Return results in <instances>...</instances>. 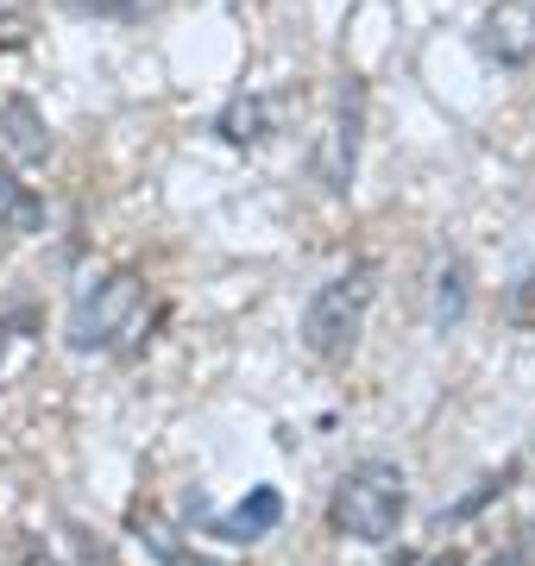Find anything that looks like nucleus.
I'll use <instances>...</instances> for the list:
<instances>
[{"label": "nucleus", "mask_w": 535, "mask_h": 566, "mask_svg": "<svg viewBox=\"0 0 535 566\" xmlns=\"http://www.w3.org/2000/svg\"><path fill=\"white\" fill-rule=\"evenodd\" d=\"M410 516V479L397 460H359L340 472V485L328 497V528L340 542L385 547Z\"/></svg>", "instance_id": "nucleus-1"}, {"label": "nucleus", "mask_w": 535, "mask_h": 566, "mask_svg": "<svg viewBox=\"0 0 535 566\" xmlns=\"http://www.w3.org/2000/svg\"><path fill=\"white\" fill-rule=\"evenodd\" d=\"M371 296H378V264L371 259L334 271V277L310 296V308H303V353L322 359V365L353 359V346H359V334H366Z\"/></svg>", "instance_id": "nucleus-2"}, {"label": "nucleus", "mask_w": 535, "mask_h": 566, "mask_svg": "<svg viewBox=\"0 0 535 566\" xmlns=\"http://www.w3.org/2000/svg\"><path fill=\"white\" fill-rule=\"evenodd\" d=\"M145 308V277L133 271V264H120V271H107V277H95L76 296V308H70V346L76 353H114V346L133 334V322H139Z\"/></svg>", "instance_id": "nucleus-3"}, {"label": "nucleus", "mask_w": 535, "mask_h": 566, "mask_svg": "<svg viewBox=\"0 0 535 566\" xmlns=\"http://www.w3.org/2000/svg\"><path fill=\"white\" fill-rule=\"evenodd\" d=\"M366 82L359 76H340V88H334V114L328 126H322V139H315V182L328 189V196H347L353 177H359V145H366Z\"/></svg>", "instance_id": "nucleus-4"}, {"label": "nucleus", "mask_w": 535, "mask_h": 566, "mask_svg": "<svg viewBox=\"0 0 535 566\" xmlns=\"http://www.w3.org/2000/svg\"><path fill=\"white\" fill-rule=\"evenodd\" d=\"M473 44H479V57L497 63V70H529L535 63V7L529 0H497V7H485Z\"/></svg>", "instance_id": "nucleus-5"}, {"label": "nucleus", "mask_w": 535, "mask_h": 566, "mask_svg": "<svg viewBox=\"0 0 535 566\" xmlns=\"http://www.w3.org/2000/svg\"><path fill=\"white\" fill-rule=\"evenodd\" d=\"M277 523H284V491L277 485H252L233 510H214V516H208V535H221V542L240 547V542H265Z\"/></svg>", "instance_id": "nucleus-6"}, {"label": "nucleus", "mask_w": 535, "mask_h": 566, "mask_svg": "<svg viewBox=\"0 0 535 566\" xmlns=\"http://www.w3.org/2000/svg\"><path fill=\"white\" fill-rule=\"evenodd\" d=\"M0 151L20 164H44L51 158V126H44V114L25 95H13V102H0Z\"/></svg>", "instance_id": "nucleus-7"}, {"label": "nucleus", "mask_w": 535, "mask_h": 566, "mask_svg": "<svg viewBox=\"0 0 535 566\" xmlns=\"http://www.w3.org/2000/svg\"><path fill=\"white\" fill-rule=\"evenodd\" d=\"M0 233H13V240L44 233V196L32 182H20V170H13L7 151H0Z\"/></svg>", "instance_id": "nucleus-8"}, {"label": "nucleus", "mask_w": 535, "mask_h": 566, "mask_svg": "<svg viewBox=\"0 0 535 566\" xmlns=\"http://www.w3.org/2000/svg\"><path fill=\"white\" fill-rule=\"evenodd\" d=\"M466 308H473V271H466V259H441L429 277V322L448 334L466 322Z\"/></svg>", "instance_id": "nucleus-9"}, {"label": "nucleus", "mask_w": 535, "mask_h": 566, "mask_svg": "<svg viewBox=\"0 0 535 566\" xmlns=\"http://www.w3.org/2000/svg\"><path fill=\"white\" fill-rule=\"evenodd\" d=\"M214 133H221V145H233V151L265 145L271 139V95H233V102L221 107Z\"/></svg>", "instance_id": "nucleus-10"}, {"label": "nucleus", "mask_w": 535, "mask_h": 566, "mask_svg": "<svg viewBox=\"0 0 535 566\" xmlns=\"http://www.w3.org/2000/svg\"><path fill=\"white\" fill-rule=\"evenodd\" d=\"M511 485H516V460L504 465V472H485V479H479V485L466 491V497H460V504H453V510H441V516H434V523H441V528L466 523V516H479V510L492 504V497H504V491H511Z\"/></svg>", "instance_id": "nucleus-11"}, {"label": "nucleus", "mask_w": 535, "mask_h": 566, "mask_svg": "<svg viewBox=\"0 0 535 566\" xmlns=\"http://www.w3.org/2000/svg\"><path fill=\"white\" fill-rule=\"evenodd\" d=\"M492 566H535V528H516V542L492 554Z\"/></svg>", "instance_id": "nucleus-12"}, {"label": "nucleus", "mask_w": 535, "mask_h": 566, "mask_svg": "<svg viewBox=\"0 0 535 566\" xmlns=\"http://www.w3.org/2000/svg\"><path fill=\"white\" fill-rule=\"evenodd\" d=\"M63 7H76V13H114V20H126L139 0H63Z\"/></svg>", "instance_id": "nucleus-13"}, {"label": "nucleus", "mask_w": 535, "mask_h": 566, "mask_svg": "<svg viewBox=\"0 0 535 566\" xmlns=\"http://www.w3.org/2000/svg\"><path fill=\"white\" fill-rule=\"evenodd\" d=\"M20 566H57V554H51L44 542H25L20 547Z\"/></svg>", "instance_id": "nucleus-14"}, {"label": "nucleus", "mask_w": 535, "mask_h": 566, "mask_svg": "<svg viewBox=\"0 0 535 566\" xmlns=\"http://www.w3.org/2000/svg\"><path fill=\"white\" fill-rule=\"evenodd\" d=\"M422 566H466V554H460V547H448V554H434V560H422Z\"/></svg>", "instance_id": "nucleus-15"}, {"label": "nucleus", "mask_w": 535, "mask_h": 566, "mask_svg": "<svg viewBox=\"0 0 535 566\" xmlns=\"http://www.w3.org/2000/svg\"><path fill=\"white\" fill-rule=\"evenodd\" d=\"M0 359H7V322H0Z\"/></svg>", "instance_id": "nucleus-16"}]
</instances>
